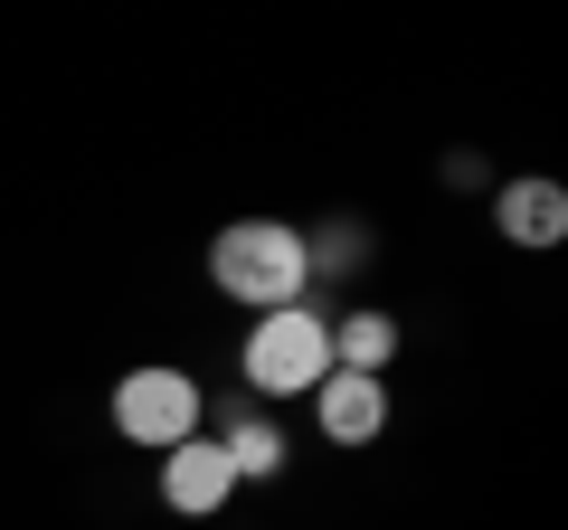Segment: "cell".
Returning a JSON list of instances; mask_svg holds the SVG:
<instances>
[{
	"label": "cell",
	"instance_id": "9",
	"mask_svg": "<svg viewBox=\"0 0 568 530\" xmlns=\"http://www.w3.org/2000/svg\"><path fill=\"white\" fill-rule=\"evenodd\" d=\"M388 360H398V323H388L379 304H351L342 323H332V369H351V379H379Z\"/></svg>",
	"mask_w": 568,
	"mask_h": 530
},
{
	"label": "cell",
	"instance_id": "2",
	"mask_svg": "<svg viewBox=\"0 0 568 530\" xmlns=\"http://www.w3.org/2000/svg\"><path fill=\"white\" fill-rule=\"evenodd\" d=\"M332 379V323L313 304H284V313H256L246 332V398H313Z\"/></svg>",
	"mask_w": 568,
	"mask_h": 530
},
{
	"label": "cell",
	"instance_id": "8",
	"mask_svg": "<svg viewBox=\"0 0 568 530\" xmlns=\"http://www.w3.org/2000/svg\"><path fill=\"white\" fill-rule=\"evenodd\" d=\"M369 246H379V237H369V218H351V208H342V218H313L304 227V275H313V285H361Z\"/></svg>",
	"mask_w": 568,
	"mask_h": 530
},
{
	"label": "cell",
	"instance_id": "10",
	"mask_svg": "<svg viewBox=\"0 0 568 530\" xmlns=\"http://www.w3.org/2000/svg\"><path fill=\"white\" fill-rule=\"evenodd\" d=\"M493 171H484V152H446V190H484Z\"/></svg>",
	"mask_w": 568,
	"mask_h": 530
},
{
	"label": "cell",
	"instance_id": "4",
	"mask_svg": "<svg viewBox=\"0 0 568 530\" xmlns=\"http://www.w3.org/2000/svg\"><path fill=\"white\" fill-rule=\"evenodd\" d=\"M200 427L219 436V455H227V473H237V483H284V465H294V436H284V417H265L256 398H219Z\"/></svg>",
	"mask_w": 568,
	"mask_h": 530
},
{
	"label": "cell",
	"instance_id": "3",
	"mask_svg": "<svg viewBox=\"0 0 568 530\" xmlns=\"http://www.w3.org/2000/svg\"><path fill=\"white\" fill-rule=\"evenodd\" d=\"M200 417H209L200 379H190V369H171V360H142V369H123V379H114V436H123V446H142V455L190 446V436H200Z\"/></svg>",
	"mask_w": 568,
	"mask_h": 530
},
{
	"label": "cell",
	"instance_id": "5",
	"mask_svg": "<svg viewBox=\"0 0 568 530\" xmlns=\"http://www.w3.org/2000/svg\"><path fill=\"white\" fill-rule=\"evenodd\" d=\"M237 502V473H227V455H219V436H190V446H171L162 455V511H181V521H219V511Z\"/></svg>",
	"mask_w": 568,
	"mask_h": 530
},
{
	"label": "cell",
	"instance_id": "1",
	"mask_svg": "<svg viewBox=\"0 0 568 530\" xmlns=\"http://www.w3.org/2000/svg\"><path fill=\"white\" fill-rule=\"evenodd\" d=\"M209 285H219L227 304H256V313L304 304V294H313L304 227H284V218H227L219 237H209Z\"/></svg>",
	"mask_w": 568,
	"mask_h": 530
},
{
	"label": "cell",
	"instance_id": "7",
	"mask_svg": "<svg viewBox=\"0 0 568 530\" xmlns=\"http://www.w3.org/2000/svg\"><path fill=\"white\" fill-rule=\"evenodd\" d=\"M493 227L511 246H559L568 237V190L559 181H503L493 190Z\"/></svg>",
	"mask_w": 568,
	"mask_h": 530
},
{
	"label": "cell",
	"instance_id": "6",
	"mask_svg": "<svg viewBox=\"0 0 568 530\" xmlns=\"http://www.w3.org/2000/svg\"><path fill=\"white\" fill-rule=\"evenodd\" d=\"M313 417H323L332 446H379V427H388V379H351V369H332V379L313 388Z\"/></svg>",
	"mask_w": 568,
	"mask_h": 530
}]
</instances>
